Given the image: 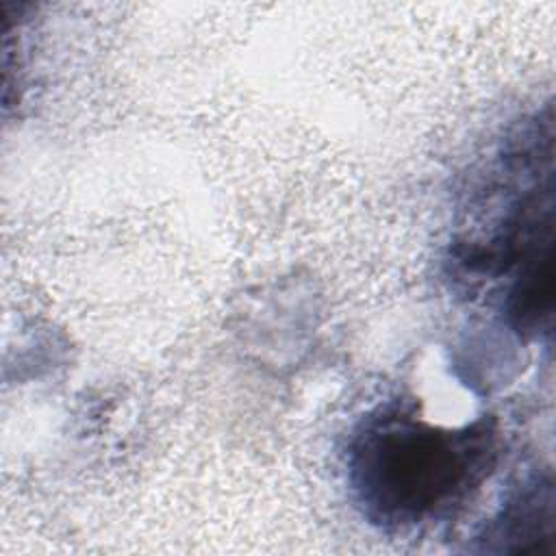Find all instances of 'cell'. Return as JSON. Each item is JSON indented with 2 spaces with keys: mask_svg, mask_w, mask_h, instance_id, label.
<instances>
[{
  "mask_svg": "<svg viewBox=\"0 0 556 556\" xmlns=\"http://www.w3.org/2000/svg\"><path fill=\"white\" fill-rule=\"evenodd\" d=\"M495 430L428 424L404 410L367 417L350 443V484L369 521L413 528L447 515L495 465Z\"/></svg>",
  "mask_w": 556,
  "mask_h": 556,
  "instance_id": "cell-1",
  "label": "cell"
},
{
  "mask_svg": "<svg viewBox=\"0 0 556 556\" xmlns=\"http://www.w3.org/2000/svg\"><path fill=\"white\" fill-rule=\"evenodd\" d=\"M554 523V489L549 480H532L502 508L486 528L484 541H497V549L523 552L549 539Z\"/></svg>",
  "mask_w": 556,
  "mask_h": 556,
  "instance_id": "cell-2",
  "label": "cell"
},
{
  "mask_svg": "<svg viewBox=\"0 0 556 556\" xmlns=\"http://www.w3.org/2000/svg\"><path fill=\"white\" fill-rule=\"evenodd\" d=\"M554 304V256L552 245L543 252L534 254L517 280L510 302L508 315L513 326L521 334H536L552 317Z\"/></svg>",
  "mask_w": 556,
  "mask_h": 556,
  "instance_id": "cell-3",
  "label": "cell"
}]
</instances>
